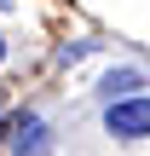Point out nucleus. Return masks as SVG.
<instances>
[{
	"mask_svg": "<svg viewBox=\"0 0 150 156\" xmlns=\"http://www.w3.org/2000/svg\"><path fill=\"white\" fill-rule=\"evenodd\" d=\"M6 6H12V0H0V12H6Z\"/></svg>",
	"mask_w": 150,
	"mask_h": 156,
	"instance_id": "7",
	"label": "nucleus"
},
{
	"mask_svg": "<svg viewBox=\"0 0 150 156\" xmlns=\"http://www.w3.org/2000/svg\"><path fill=\"white\" fill-rule=\"evenodd\" d=\"M104 133L116 139H150V98H121V104H104Z\"/></svg>",
	"mask_w": 150,
	"mask_h": 156,
	"instance_id": "2",
	"label": "nucleus"
},
{
	"mask_svg": "<svg viewBox=\"0 0 150 156\" xmlns=\"http://www.w3.org/2000/svg\"><path fill=\"white\" fill-rule=\"evenodd\" d=\"M0 139H6V156H52V122L40 110H12Z\"/></svg>",
	"mask_w": 150,
	"mask_h": 156,
	"instance_id": "1",
	"label": "nucleus"
},
{
	"mask_svg": "<svg viewBox=\"0 0 150 156\" xmlns=\"http://www.w3.org/2000/svg\"><path fill=\"white\" fill-rule=\"evenodd\" d=\"M92 52V41H75V46H58V64H75V58H87Z\"/></svg>",
	"mask_w": 150,
	"mask_h": 156,
	"instance_id": "4",
	"label": "nucleus"
},
{
	"mask_svg": "<svg viewBox=\"0 0 150 156\" xmlns=\"http://www.w3.org/2000/svg\"><path fill=\"white\" fill-rule=\"evenodd\" d=\"M0 64H6V35H0Z\"/></svg>",
	"mask_w": 150,
	"mask_h": 156,
	"instance_id": "6",
	"label": "nucleus"
},
{
	"mask_svg": "<svg viewBox=\"0 0 150 156\" xmlns=\"http://www.w3.org/2000/svg\"><path fill=\"white\" fill-rule=\"evenodd\" d=\"M139 93H145V69H133V64H116L98 81V98L104 104H121V98H139Z\"/></svg>",
	"mask_w": 150,
	"mask_h": 156,
	"instance_id": "3",
	"label": "nucleus"
},
{
	"mask_svg": "<svg viewBox=\"0 0 150 156\" xmlns=\"http://www.w3.org/2000/svg\"><path fill=\"white\" fill-rule=\"evenodd\" d=\"M0 127H6V98H0Z\"/></svg>",
	"mask_w": 150,
	"mask_h": 156,
	"instance_id": "5",
	"label": "nucleus"
}]
</instances>
